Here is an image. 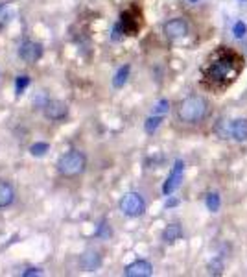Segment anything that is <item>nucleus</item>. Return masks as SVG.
I'll return each instance as SVG.
<instances>
[{
  "mask_svg": "<svg viewBox=\"0 0 247 277\" xmlns=\"http://www.w3.org/2000/svg\"><path fill=\"white\" fill-rule=\"evenodd\" d=\"M48 150H50V144L48 143H36L30 146V154L33 157H43V155H46Z\"/></svg>",
  "mask_w": 247,
  "mask_h": 277,
  "instance_id": "f3484780",
  "label": "nucleus"
},
{
  "mask_svg": "<svg viewBox=\"0 0 247 277\" xmlns=\"http://www.w3.org/2000/svg\"><path fill=\"white\" fill-rule=\"evenodd\" d=\"M28 85H30V76H26V74H22V76H17V80H15L17 96H20V94L26 91V87H28Z\"/></svg>",
  "mask_w": 247,
  "mask_h": 277,
  "instance_id": "6ab92c4d",
  "label": "nucleus"
},
{
  "mask_svg": "<svg viewBox=\"0 0 247 277\" xmlns=\"http://www.w3.org/2000/svg\"><path fill=\"white\" fill-rule=\"evenodd\" d=\"M162 31H164V36L168 39H181L188 33V22L181 17H177V19H170L168 22H164L162 26Z\"/></svg>",
  "mask_w": 247,
  "mask_h": 277,
  "instance_id": "6e6552de",
  "label": "nucleus"
},
{
  "mask_svg": "<svg viewBox=\"0 0 247 277\" xmlns=\"http://www.w3.org/2000/svg\"><path fill=\"white\" fill-rule=\"evenodd\" d=\"M122 24L120 22H118V24H115V28H113V41H118V39H120L122 37Z\"/></svg>",
  "mask_w": 247,
  "mask_h": 277,
  "instance_id": "393cba45",
  "label": "nucleus"
},
{
  "mask_svg": "<svg viewBox=\"0 0 247 277\" xmlns=\"http://www.w3.org/2000/svg\"><path fill=\"white\" fill-rule=\"evenodd\" d=\"M43 111H45L46 118H50L54 122H59V120L66 118V115H68V103L63 102V100H48L45 103Z\"/></svg>",
  "mask_w": 247,
  "mask_h": 277,
  "instance_id": "0eeeda50",
  "label": "nucleus"
},
{
  "mask_svg": "<svg viewBox=\"0 0 247 277\" xmlns=\"http://www.w3.org/2000/svg\"><path fill=\"white\" fill-rule=\"evenodd\" d=\"M208 100L201 94H190L177 103L175 115L183 124H199L208 117Z\"/></svg>",
  "mask_w": 247,
  "mask_h": 277,
  "instance_id": "f03ea898",
  "label": "nucleus"
},
{
  "mask_svg": "<svg viewBox=\"0 0 247 277\" xmlns=\"http://www.w3.org/2000/svg\"><path fill=\"white\" fill-rule=\"evenodd\" d=\"M181 236H183V227L179 226V224H170V226H166L164 231H162V242H166V244H173V242H177Z\"/></svg>",
  "mask_w": 247,
  "mask_h": 277,
  "instance_id": "ddd939ff",
  "label": "nucleus"
},
{
  "mask_svg": "<svg viewBox=\"0 0 247 277\" xmlns=\"http://www.w3.org/2000/svg\"><path fill=\"white\" fill-rule=\"evenodd\" d=\"M229 135L238 143H245L247 141V118H234L229 124Z\"/></svg>",
  "mask_w": 247,
  "mask_h": 277,
  "instance_id": "9d476101",
  "label": "nucleus"
},
{
  "mask_svg": "<svg viewBox=\"0 0 247 277\" xmlns=\"http://www.w3.org/2000/svg\"><path fill=\"white\" fill-rule=\"evenodd\" d=\"M11 8L10 4H0V28H4L8 22L11 21Z\"/></svg>",
  "mask_w": 247,
  "mask_h": 277,
  "instance_id": "a211bd4d",
  "label": "nucleus"
},
{
  "mask_svg": "<svg viewBox=\"0 0 247 277\" xmlns=\"http://www.w3.org/2000/svg\"><path fill=\"white\" fill-rule=\"evenodd\" d=\"M153 273L152 262L148 261H135L131 264H127L126 270H124V275L126 277H150Z\"/></svg>",
  "mask_w": 247,
  "mask_h": 277,
  "instance_id": "1a4fd4ad",
  "label": "nucleus"
},
{
  "mask_svg": "<svg viewBox=\"0 0 247 277\" xmlns=\"http://www.w3.org/2000/svg\"><path fill=\"white\" fill-rule=\"evenodd\" d=\"M168 109H170V102L168 100H159V103H155V108H153V115H164L168 113Z\"/></svg>",
  "mask_w": 247,
  "mask_h": 277,
  "instance_id": "5701e85b",
  "label": "nucleus"
},
{
  "mask_svg": "<svg viewBox=\"0 0 247 277\" xmlns=\"http://www.w3.org/2000/svg\"><path fill=\"white\" fill-rule=\"evenodd\" d=\"M129 72H131V67H129V65H124V67H120L116 71L115 78H113V85H115V89H122L126 85L127 78H129Z\"/></svg>",
  "mask_w": 247,
  "mask_h": 277,
  "instance_id": "4468645a",
  "label": "nucleus"
},
{
  "mask_svg": "<svg viewBox=\"0 0 247 277\" xmlns=\"http://www.w3.org/2000/svg\"><path fill=\"white\" fill-rule=\"evenodd\" d=\"M222 272H223L222 259H212L210 264H208V273L210 275H222Z\"/></svg>",
  "mask_w": 247,
  "mask_h": 277,
  "instance_id": "412c9836",
  "label": "nucleus"
},
{
  "mask_svg": "<svg viewBox=\"0 0 247 277\" xmlns=\"http://www.w3.org/2000/svg\"><path fill=\"white\" fill-rule=\"evenodd\" d=\"M183 176H185V163H183V159H177L173 163V166H171V172L168 174L164 185H162V192L166 196H170L173 190H177V187L183 181Z\"/></svg>",
  "mask_w": 247,
  "mask_h": 277,
  "instance_id": "423d86ee",
  "label": "nucleus"
},
{
  "mask_svg": "<svg viewBox=\"0 0 247 277\" xmlns=\"http://www.w3.org/2000/svg\"><path fill=\"white\" fill-rule=\"evenodd\" d=\"M120 211L129 218H138L146 213V201L138 192H126L120 200Z\"/></svg>",
  "mask_w": 247,
  "mask_h": 277,
  "instance_id": "20e7f679",
  "label": "nucleus"
},
{
  "mask_svg": "<svg viewBox=\"0 0 247 277\" xmlns=\"http://www.w3.org/2000/svg\"><path fill=\"white\" fill-rule=\"evenodd\" d=\"M57 172H59L63 178H78L85 172L87 168V157L83 152L80 150H70L63 154L57 159Z\"/></svg>",
  "mask_w": 247,
  "mask_h": 277,
  "instance_id": "7ed1b4c3",
  "label": "nucleus"
},
{
  "mask_svg": "<svg viewBox=\"0 0 247 277\" xmlns=\"http://www.w3.org/2000/svg\"><path fill=\"white\" fill-rule=\"evenodd\" d=\"M96 236L98 238H109L111 236V227H109V224H107V220H101L100 226H98V229H96Z\"/></svg>",
  "mask_w": 247,
  "mask_h": 277,
  "instance_id": "aec40b11",
  "label": "nucleus"
},
{
  "mask_svg": "<svg viewBox=\"0 0 247 277\" xmlns=\"http://www.w3.org/2000/svg\"><path fill=\"white\" fill-rule=\"evenodd\" d=\"M162 124V115H152V117L148 118L146 122H144V129H146V133H155L159 126Z\"/></svg>",
  "mask_w": 247,
  "mask_h": 277,
  "instance_id": "dca6fc26",
  "label": "nucleus"
},
{
  "mask_svg": "<svg viewBox=\"0 0 247 277\" xmlns=\"http://www.w3.org/2000/svg\"><path fill=\"white\" fill-rule=\"evenodd\" d=\"M188 2H192V4H196V2H199V0H188Z\"/></svg>",
  "mask_w": 247,
  "mask_h": 277,
  "instance_id": "bb28decb",
  "label": "nucleus"
},
{
  "mask_svg": "<svg viewBox=\"0 0 247 277\" xmlns=\"http://www.w3.org/2000/svg\"><path fill=\"white\" fill-rule=\"evenodd\" d=\"M33 275H43V270L31 266V268H26L24 272H22V277H33Z\"/></svg>",
  "mask_w": 247,
  "mask_h": 277,
  "instance_id": "b1692460",
  "label": "nucleus"
},
{
  "mask_svg": "<svg viewBox=\"0 0 247 277\" xmlns=\"http://www.w3.org/2000/svg\"><path fill=\"white\" fill-rule=\"evenodd\" d=\"M100 264H101V257L98 252L89 250V252H85L80 257V266L83 270H87V272H94L96 268H100Z\"/></svg>",
  "mask_w": 247,
  "mask_h": 277,
  "instance_id": "f8f14e48",
  "label": "nucleus"
},
{
  "mask_svg": "<svg viewBox=\"0 0 247 277\" xmlns=\"http://www.w3.org/2000/svg\"><path fill=\"white\" fill-rule=\"evenodd\" d=\"M238 72H240V67H238L234 56L227 54V52H220L216 59L208 63V67L205 68V76L216 85H225L238 76Z\"/></svg>",
  "mask_w": 247,
  "mask_h": 277,
  "instance_id": "f257e3e1",
  "label": "nucleus"
},
{
  "mask_svg": "<svg viewBox=\"0 0 247 277\" xmlns=\"http://www.w3.org/2000/svg\"><path fill=\"white\" fill-rule=\"evenodd\" d=\"M15 201V189L10 181L0 180V209L10 207Z\"/></svg>",
  "mask_w": 247,
  "mask_h": 277,
  "instance_id": "9b49d317",
  "label": "nucleus"
},
{
  "mask_svg": "<svg viewBox=\"0 0 247 277\" xmlns=\"http://www.w3.org/2000/svg\"><path fill=\"white\" fill-rule=\"evenodd\" d=\"M171 205H177V200H171V201H168V203H166V207H171Z\"/></svg>",
  "mask_w": 247,
  "mask_h": 277,
  "instance_id": "a878e982",
  "label": "nucleus"
},
{
  "mask_svg": "<svg viewBox=\"0 0 247 277\" xmlns=\"http://www.w3.org/2000/svg\"><path fill=\"white\" fill-rule=\"evenodd\" d=\"M205 203H207V209L210 213H218L220 207H222V198H220L218 192H208L207 198H205Z\"/></svg>",
  "mask_w": 247,
  "mask_h": 277,
  "instance_id": "2eb2a0df",
  "label": "nucleus"
},
{
  "mask_svg": "<svg viewBox=\"0 0 247 277\" xmlns=\"http://www.w3.org/2000/svg\"><path fill=\"white\" fill-rule=\"evenodd\" d=\"M43 45L37 41H30V39H26V41L20 43L19 46V57L22 59L24 63H28V65H33V63H37L43 57Z\"/></svg>",
  "mask_w": 247,
  "mask_h": 277,
  "instance_id": "39448f33",
  "label": "nucleus"
},
{
  "mask_svg": "<svg viewBox=\"0 0 247 277\" xmlns=\"http://www.w3.org/2000/svg\"><path fill=\"white\" fill-rule=\"evenodd\" d=\"M242 2H245V0H242Z\"/></svg>",
  "mask_w": 247,
  "mask_h": 277,
  "instance_id": "cd10ccee",
  "label": "nucleus"
},
{
  "mask_svg": "<svg viewBox=\"0 0 247 277\" xmlns=\"http://www.w3.org/2000/svg\"><path fill=\"white\" fill-rule=\"evenodd\" d=\"M232 33H234V37H236V39H243V37H245V33H247L245 22L238 21L236 24H234V28H232Z\"/></svg>",
  "mask_w": 247,
  "mask_h": 277,
  "instance_id": "4be33fe9",
  "label": "nucleus"
}]
</instances>
